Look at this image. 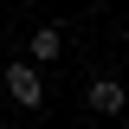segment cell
<instances>
[{"label":"cell","instance_id":"cell-1","mask_svg":"<svg viewBox=\"0 0 129 129\" xmlns=\"http://www.w3.org/2000/svg\"><path fill=\"white\" fill-rule=\"evenodd\" d=\"M7 97H13L19 110H39V103H45V78H39V64H26V58H13L7 64Z\"/></svg>","mask_w":129,"mask_h":129},{"label":"cell","instance_id":"cell-2","mask_svg":"<svg viewBox=\"0 0 129 129\" xmlns=\"http://www.w3.org/2000/svg\"><path fill=\"white\" fill-rule=\"evenodd\" d=\"M84 110H97V116H123V110H129V90H123L116 78H90V84H84Z\"/></svg>","mask_w":129,"mask_h":129},{"label":"cell","instance_id":"cell-3","mask_svg":"<svg viewBox=\"0 0 129 129\" xmlns=\"http://www.w3.org/2000/svg\"><path fill=\"white\" fill-rule=\"evenodd\" d=\"M52 58H64V32L58 26H39L32 45H26V64H52Z\"/></svg>","mask_w":129,"mask_h":129}]
</instances>
